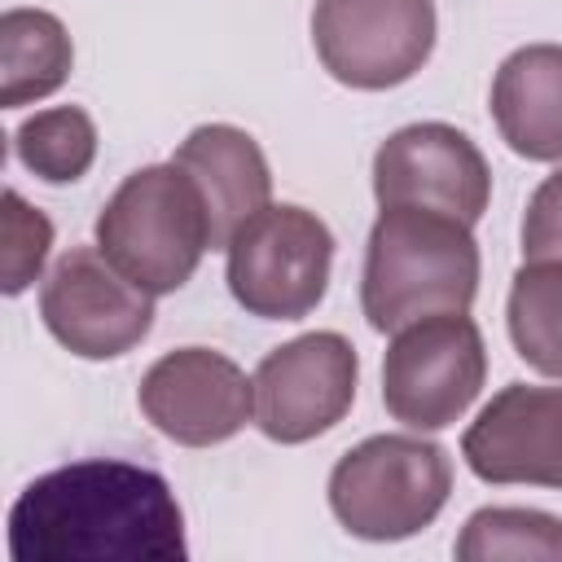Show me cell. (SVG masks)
Segmentation results:
<instances>
[{
	"label": "cell",
	"instance_id": "6",
	"mask_svg": "<svg viewBox=\"0 0 562 562\" xmlns=\"http://www.w3.org/2000/svg\"><path fill=\"white\" fill-rule=\"evenodd\" d=\"M483 382L487 347L465 312H435L400 325L382 356V404L408 430L457 426Z\"/></svg>",
	"mask_w": 562,
	"mask_h": 562
},
{
	"label": "cell",
	"instance_id": "3",
	"mask_svg": "<svg viewBox=\"0 0 562 562\" xmlns=\"http://www.w3.org/2000/svg\"><path fill=\"white\" fill-rule=\"evenodd\" d=\"M97 250L140 290L176 294L211 250V220L198 184L176 162L132 171L97 215Z\"/></svg>",
	"mask_w": 562,
	"mask_h": 562
},
{
	"label": "cell",
	"instance_id": "11",
	"mask_svg": "<svg viewBox=\"0 0 562 562\" xmlns=\"http://www.w3.org/2000/svg\"><path fill=\"white\" fill-rule=\"evenodd\" d=\"M136 404L158 435L184 448H211L255 422V378L224 351L176 347L145 369Z\"/></svg>",
	"mask_w": 562,
	"mask_h": 562
},
{
	"label": "cell",
	"instance_id": "13",
	"mask_svg": "<svg viewBox=\"0 0 562 562\" xmlns=\"http://www.w3.org/2000/svg\"><path fill=\"white\" fill-rule=\"evenodd\" d=\"M180 171L198 184L211 220V250H224L233 233L268 206L272 198V171L259 149V140L233 123H202L193 127L180 149L171 154Z\"/></svg>",
	"mask_w": 562,
	"mask_h": 562
},
{
	"label": "cell",
	"instance_id": "18",
	"mask_svg": "<svg viewBox=\"0 0 562 562\" xmlns=\"http://www.w3.org/2000/svg\"><path fill=\"white\" fill-rule=\"evenodd\" d=\"M461 562H501V558H562V518L544 509L487 505L474 509L452 544Z\"/></svg>",
	"mask_w": 562,
	"mask_h": 562
},
{
	"label": "cell",
	"instance_id": "5",
	"mask_svg": "<svg viewBox=\"0 0 562 562\" xmlns=\"http://www.w3.org/2000/svg\"><path fill=\"white\" fill-rule=\"evenodd\" d=\"M224 255L237 307L259 321H303L329 290L334 233L307 206L268 202L233 233Z\"/></svg>",
	"mask_w": 562,
	"mask_h": 562
},
{
	"label": "cell",
	"instance_id": "7",
	"mask_svg": "<svg viewBox=\"0 0 562 562\" xmlns=\"http://www.w3.org/2000/svg\"><path fill=\"white\" fill-rule=\"evenodd\" d=\"M435 0H316L312 44L329 79L356 92L408 83L435 53Z\"/></svg>",
	"mask_w": 562,
	"mask_h": 562
},
{
	"label": "cell",
	"instance_id": "8",
	"mask_svg": "<svg viewBox=\"0 0 562 562\" xmlns=\"http://www.w3.org/2000/svg\"><path fill=\"white\" fill-rule=\"evenodd\" d=\"M44 329L79 360H119L154 329V294L97 246H70L40 290Z\"/></svg>",
	"mask_w": 562,
	"mask_h": 562
},
{
	"label": "cell",
	"instance_id": "14",
	"mask_svg": "<svg viewBox=\"0 0 562 562\" xmlns=\"http://www.w3.org/2000/svg\"><path fill=\"white\" fill-rule=\"evenodd\" d=\"M492 119L518 158L562 162V44H522L501 61Z\"/></svg>",
	"mask_w": 562,
	"mask_h": 562
},
{
	"label": "cell",
	"instance_id": "16",
	"mask_svg": "<svg viewBox=\"0 0 562 562\" xmlns=\"http://www.w3.org/2000/svg\"><path fill=\"white\" fill-rule=\"evenodd\" d=\"M509 342L544 378H562V259H527L509 281Z\"/></svg>",
	"mask_w": 562,
	"mask_h": 562
},
{
	"label": "cell",
	"instance_id": "15",
	"mask_svg": "<svg viewBox=\"0 0 562 562\" xmlns=\"http://www.w3.org/2000/svg\"><path fill=\"white\" fill-rule=\"evenodd\" d=\"M75 66V44L48 9H4L0 18V105L53 97Z\"/></svg>",
	"mask_w": 562,
	"mask_h": 562
},
{
	"label": "cell",
	"instance_id": "20",
	"mask_svg": "<svg viewBox=\"0 0 562 562\" xmlns=\"http://www.w3.org/2000/svg\"><path fill=\"white\" fill-rule=\"evenodd\" d=\"M522 259H562V171L544 176L527 202Z\"/></svg>",
	"mask_w": 562,
	"mask_h": 562
},
{
	"label": "cell",
	"instance_id": "17",
	"mask_svg": "<svg viewBox=\"0 0 562 562\" xmlns=\"http://www.w3.org/2000/svg\"><path fill=\"white\" fill-rule=\"evenodd\" d=\"M13 154L48 184H75L97 162V123L79 105H53L18 123Z\"/></svg>",
	"mask_w": 562,
	"mask_h": 562
},
{
	"label": "cell",
	"instance_id": "9",
	"mask_svg": "<svg viewBox=\"0 0 562 562\" xmlns=\"http://www.w3.org/2000/svg\"><path fill=\"white\" fill-rule=\"evenodd\" d=\"M356 382L360 356L342 334H299L255 369V426L272 443H307L351 413Z\"/></svg>",
	"mask_w": 562,
	"mask_h": 562
},
{
	"label": "cell",
	"instance_id": "10",
	"mask_svg": "<svg viewBox=\"0 0 562 562\" xmlns=\"http://www.w3.org/2000/svg\"><path fill=\"white\" fill-rule=\"evenodd\" d=\"M378 206H430L479 224L492 202V167L483 149L452 123H408L373 154Z\"/></svg>",
	"mask_w": 562,
	"mask_h": 562
},
{
	"label": "cell",
	"instance_id": "2",
	"mask_svg": "<svg viewBox=\"0 0 562 562\" xmlns=\"http://www.w3.org/2000/svg\"><path fill=\"white\" fill-rule=\"evenodd\" d=\"M474 224L430 206H382L364 241L360 307L378 334L435 312H470L479 294Z\"/></svg>",
	"mask_w": 562,
	"mask_h": 562
},
{
	"label": "cell",
	"instance_id": "1",
	"mask_svg": "<svg viewBox=\"0 0 562 562\" xmlns=\"http://www.w3.org/2000/svg\"><path fill=\"white\" fill-rule=\"evenodd\" d=\"M13 562H184L171 483L132 461L88 457L22 487L9 509Z\"/></svg>",
	"mask_w": 562,
	"mask_h": 562
},
{
	"label": "cell",
	"instance_id": "12",
	"mask_svg": "<svg viewBox=\"0 0 562 562\" xmlns=\"http://www.w3.org/2000/svg\"><path fill=\"white\" fill-rule=\"evenodd\" d=\"M461 457L483 483L562 492V386H501L465 426Z\"/></svg>",
	"mask_w": 562,
	"mask_h": 562
},
{
	"label": "cell",
	"instance_id": "4",
	"mask_svg": "<svg viewBox=\"0 0 562 562\" xmlns=\"http://www.w3.org/2000/svg\"><path fill=\"white\" fill-rule=\"evenodd\" d=\"M452 492V461L422 435H369L329 470L334 518L373 544L426 531Z\"/></svg>",
	"mask_w": 562,
	"mask_h": 562
},
{
	"label": "cell",
	"instance_id": "19",
	"mask_svg": "<svg viewBox=\"0 0 562 562\" xmlns=\"http://www.w3.org/2000/svg\"><path fill=\"white\" fill-rule=\"evenodd\" d=\"M0 241H4V250H0V259H4V294L13 299V294H22L35 277H40V268H44V259H48V246H53V224H48V215L44 211H35L18 189H4V215H0Z\"/></svg>",
	"mask_w": 562,
	"mask_h": 562
}]
</instances>
